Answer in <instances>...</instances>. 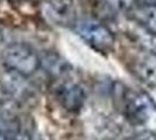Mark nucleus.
I'll list each match as a JSON object with an SVG mask.
<instances>
[{
  "instance_id": "1",
  "label": "nucleus",
  "mask_w": 156,
  "mask_h": 140,
  "mask_svg": "<svg viewBox=\"0 0 156 140\" xmlns=\"http://www.w3.org/2000/svg\"><path fill=\"white\" fill-rule=\"evenodd\" d=\"M0 59L9 73L19 76H30L39 69L41 57L32 47L23 42H13L4 47Z\"/></svg>"
},
{
  "instance_id": "2",
  "label": "nucleus",
  "mask_w": 156,
  "mask_h": 140,
  "mask_svg": "<svg viewBox=\"0 0 156 140\" xmlns=\"http://www.w3.org/2000/svg\"><path fill=\"white\" fill-rule=\"evenodd\" d=\"M126 119L132 125H143L148 123L155 112V104L143 91L132 88H122L118 95Z\"/></svg>"
},
{
  "instance_id": "3",
  "label": "nucleus",
  "mask_w": 156,
  "mask_h": 140,
  "mask_svg": "<svg viewBox=\"0 0 156 140\" xmlns=\"http://www.w3.org/2000/svg\"><path fill=\"white\" fill-rule=\"evenodd\" d=\"M75 32L87 46L99 53H110L115 45V38L108 27L93 18L78 19Z\"/></svg>"
},
{
  "instance_id": "4",
  "label": "nucleus",
  "mask_w": 156,
  "mask_h": 140,
  "mask_svg": "<svg viewBox=\"0 0 156 140\" xmlns=\"http://www.w3.org/2000/svg\"><path fill=\"white\" fill-rule=\"evenodd\" d=\"M129 71L148 87H156V52L146 48L137 49L128 62Z\"/></svg>"
},
{
  "instance_id": "5",
  "label": "nucleus",
  "mask_w": 156,
  "mask_h": 140,
  "mask_svg": "<svg viewBox=\"0 0 156 140\" xmlns=\"http://www.w3.org/2000/svg\"><path fill=\"white\" fill-rule=\"evenodd\" d=\"M42 12L47 20L57 26H75L77 22L76 5L73 0H44Z\"/></svg>"
},
{
  "instance_id": "6",
  "label": "nucleus",
  "mask_w": 156,
  "mask_h": 140,
  "mask_svg": "<svg viewBox=\"0 0 156 140\" xmlns=\"http://www.w3.org/2000/svg\"><path fill=\"white\" fill-rule=\"evenodd\" d=\"M55 98L64 110L69 112H78L83 107L86 99L84 89L75 82H61L54 88Z\"/></svg>"
},
{
  "instance_id": "7",
  "label": "nucleus",
  "mask_w": 156,
  "mask_h": 140,
  "mask_svg": "<svg viewBox=\"0 0 156 140\" xmlns=\"http://www.w3.org/2000/svg\"><path fill=\"white\" fill-rule=\"evenodd\" d=\"M132 19L149 34L156 35V5L143 4L136 5L129 12Z\"/></svg>"
},
{
  "instance_id": "8",
  "label": "nucleus",
  "mask_w": 156,
  "mask_h": 140,
  "mask_svg": "<svg viewBox=\"0 0 156 140\" xmlns=\"http://www.w3.org/2000/svg\"><path fill=\"white\" fill-rule=\"evenodd\" d=\"M41 64L55 75H64L70 71V64L55 53H48L41 57Z\"/></svg>"
},
{
  "instance_id": "9",
  "label": "nucleus",
  "mask_w": 156,
  "mask_h": 140,
  "mask_svg": "<svg viewBox=\"0 0 156 140\" xmlns=\"http://www.w3.org/2000/svg\"><path fill=\"white\" fill-rule=\"evenodd\" d=\"M106 6L114 12H128L137 5V0H103Z\"/></svg>"
},
{
  "instance_id": "10",
  "label": "nucleus",
  "mask_w": 156,
  "mask_h": 140,
  "mask_svg": "<svg viewBox=\"0 0 156 140\" xmlns=\"http://www.w3.org/2000/svg\"><path fill=\"white\" fill-rule=\"evenodd\" d=\"M6 140H43L41 135L34 131L15 128L8 131L6 134Z\"/></svg>"
},
{
  "instance_id": "11",
  "label": "nucleus",
  "mask_w": 156,
  "mask_h": 140,
  "mask_svg": "<svg viewBox=\"0 0 156 140\" xmlns=\"http://www.w3.org/2000/svg\"><path fill=\"white\" fill-rule=\"evenodd\" d=\"M130 140H156V134L151 131H142L135 134Z\"/></svg>"
},
{
  "instance_id": "12",
  "label": "nucleus",
  "mask_w": 156,
  "mask_h": 140,
  "mask_svg": "<svg viewBox=\"0 0 156 140\" xmlns=\"http://www.w3.org/2000/svg\"><path fill=\"white\" fill-rule=\"evenodd\" d=\"M2 41H4V32L0 29V45L2 43Z\"/></svg>"
},
{
  "instance_id": "13",
  "label": "nucleus",
  "mask_w": 156,
  "mask_h": 140,
  "mask_svg": "<svg viewBox=\"0 0 156 140\" xmlns=\"http://www.w3.org/2000/svg\"><path fill=\"white\" fill-rule=\"evenodd\" d=\"M7 1H9V2H12V4H16V2H21V1H23V0H7Z\"/></svg>"
},
{
  "instance_id": "14",
  "label": "nucleus",
  "mask_w": 156,
  "mask_h": 140,
  "mask_svg": "<svg viewBox=\"0 0 156 140\" xmlns=\"http://www.w3.org/2000/svg\"><path fill=\"white\" fill-rule=\"evenodd\" d=\"M0 134H1V130H0Z\"/></svg>"
}]
</instances>
